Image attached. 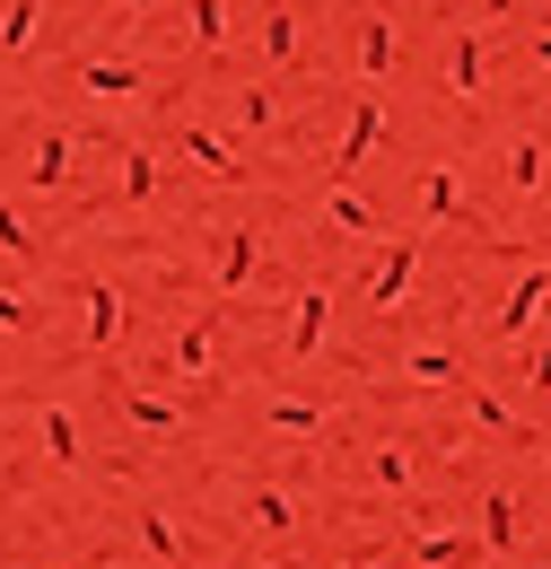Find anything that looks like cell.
Wrapping results in <instances>:
<instances>
[{
  "label": "cell",
  "mask_w": 551,
  "mask_h": 569,
  "mask_svg": "<svg viewBox=\"0 0 551 569\" xmlns=\"http://www.w3.org/2000/svg\"><path fill=\"white\" fill-rule=\"evenodd\" d=\"M27 36H36V9H27V0H18V9H9V18H0V53H18V44H27Z\"/></svg>",
  "instance_id": "obj_1"
},
{
  "label": "cell",
  "mask_w": 551,
  "mask_h": 569,
  "mask_svg": "<svg viewBox=\"0 0 551 569\" xmlns=\"http://www.w3.org/2000/svg\"><path fill=\"white\" fill-rule=\"evenodd\" d=\"M359 62H368V71H385V62H394V27H385V18L368 27V44H359Z\"/></svg>",
  "instance_id": "obj_2"
},
{
  "label": "cell",
  "mask_w": 551,
  "mask_h": 569,
  "mask_svg": "<svg viewBox=\"0 0 551 569\" xmlns=\"http://www.w3.org/2000/svg\"><path fill=\"white\" fill-rule=\"evenodd\" d=\"M447 71H455V88H473V79H482V44H473V36H455V62H447Z\"/></svg>",
  "instance_id": "obj_3"
},
{
  "label": "cell",
  "mask_w": 551,
  "mask_h": 569,
  "mask_svg": "<svg viewBox=\"0 0 551 569\" xmlns=\"http://www.w3.org/2000/svg\"><path fill=\"white\" fill-rule=\"evenodd\" d=\"M368 141H377V106H359V123H350V141H342V167H350Z\"/></svg>",
  "instance_id": "obj_4"
},
{
  "label": "cell",
  "mask_w": 551,
  "mask_h": 569,
  "mask_svg": "<svg viewBox=\"0 0 551 569\" xmlns=\"http://www.w3.org/2000/svg\"><path fill=\"white\" fill-rule=\"evenodd\" d=\"M193 36H202V44H219V0H193Z\"/></svg>",
  "instance_id": "obj_5"
},
{
  "label": "cell",
  "mask_w": 551,
  "mask_h": 569,
  "mask_svg": "<svg viewBox=\"0 0 551 569\" xmlns=\"http://www.w3.org/2000/svg\"><path fill=\"white\" fill-rule=\"evenodd\" d=\"M490 9H508V0H490Z\"/></svg>",
  "instance_id": "obj_6"
}]
</instances>
